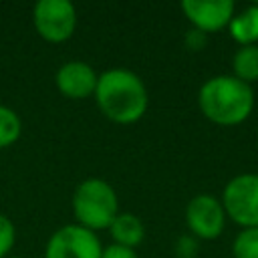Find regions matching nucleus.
I'll return each mask as SVG.
<instances>
[{
	"mask_svg": "<svg viewBox=\"0 0 258 258\" xmlns=\"http://www.w3.org/2000/svg\"><path fill=\"white\" fill-rule=\"evenodd\" d=\"M22 133V121L18 113L6 105H0V149L10 147Z\"/></svg>",
	"mask_w": 258,
	"mask_h": 258,
	"instance_id": "ddd939ff",
	"label": "nucleus"
},
{
	"mask_svg": "<svg viewBox=\"0 0 258 258\" xmlns=\"http://www.w3.org/2000/svg\"><path fill=\"white\" fill-rule=\"evenodd\" d=\"M185 44H187L191 50H200V48H204V44H206V34L200 32V30H196V28H191V30L187 32V36H185Z\"/></svg>",
	"mask_w": 258,
	"mask_h": 258,
	"instance_id": "f3484780",
	"label": "nucleus"
},
{
	"mask_svg": "<svg viewBox=\"0 0 258 258\" xmlns=\"http://www.w3.org/2000/svg\"><path fill=\"white\" fill-rule=\"evenodd\" d=\"M228 32L240 46L258 44V4H250L236 12L228 24Z\"/></svg>",
	"mask_w": 258,
	"mask_h": 258,
	"instance_id": "9b49d317",
	"label": "nucleus"
},
{
	"mask_svg": "<svg viewBox=\"0 0 258 258\" xmlns=\"http://www.w3.org/2000/svg\"><path fill=\"white\" fill-rule=\"evenodd\" d=\"M234 258H258V228H242L232 242Z\"/></svg>",
	"mask_w": 258,
	"mask_h": 258,
	"instance_id": "4468645a",
	"label": "nucleus"
},
{
	"mask_svg": "<svg viewBox=\"0 0 258 258\" xmlns=\"http://www.w3.org/2000/svg\"><path fill=\"white\" fill-rule=\"evenodd\" d=\"M93 97L101 113L119 125L137 123L149 105L145 83L127 69H109L101 73Z\"/></svg>",
	"mask_w": 258,
	"mask_h": 258,
	"instance_id": "f257e3e1",
	"label": "nucleus"
},
{
	"mask_svg": "<svg viewBox=\"0 0 258 258\" xmlns=\"http://www.w3.org/2000/svg\"><path fill=\"white\" fill-rule=\"evenodd\" d=\"M6 258H20V256H6Z\"/></svg>",
	"mask_w": 258,
	"mask_h": 258,
	"instance_id": "6ab92c4d",
	"label": "nucleus"
},
{
	"mask_svg": "<svg viewBox=\"0 0 258 258\" xmlns=\"http://www.w3.org/2000/svg\"><path fill=\"white\" fill-rule=\"evenodd\" d=\"M32 22L40 38L58 44L75 34L77 8L69 0H38L32 8Z\"/></svg>",
	"mask_w": 258,
	"mask_h": 258,
	"instance_id": "39448f33",
	"label": "nucleus"
},
{
	"mask_svg": "<svg viewBox=\"0 0 258 258\" xmlns=\"http://www.w3.org/2000/svg\"><path fill=\"white\" fill-rule=\"evenodd\" d=\"M232 75L242 83L258 81V44L240 46L232 56Z\"/></svg>",
	"mask_w": 258,
	"mask_h": 258,
	"instance_id": "f8f14e48",
	"label": "nucleus"
},
{
	"mask_svg": "<svg viewBox=\"0 0 258 258\" xmlns=\"http://www.w3.org/2000/svg\"><path fill=\"white\" fill-rule=\"evenodd\" d=\"M181 10L191 26L204 34L228 28L236 6L232 0H183Z\"/></svg>",
	"mask_w": 258,
	"mask_h": 258,
	"instance_id": "6e6552de",
	"label": "nucleus"
},
{
	"mask_svg": "<svg viewBox=\"0 0 258 258\" xmlns=\"http://www.w3.org/2000/svg\"><path fill=\"white\" fill-rule=\"evenodd\" d=\"M226 218L240 228H258V173L246 171L234 175L220 198Z\"/></svg>",
	"mask_w": 258,
	"mask_h": 258,
	"instance_id": "20e7f679",
	"label": "nucleus"
},
{
	"mask_svg": "<svg viewBox=\"0 0 258 258\" xmlns=\"http://www.w3.org/2000/svg\"><path fill=\"white\" fill-rule=\"evenodd\" d=\"M101 258H137V252L133 248H127V246H119V244H109L103 248V254Z\"/></svg>",
	"mask_w": 258,
	"mask_h": 258,
	"instance_id": "dca6fc26",
	"label": "nucleus"
},
{
	"mask_svg": "<svg viewBox=\"0 0 258 258\" xmlns=\"http://www.w3.org/2000/svg\"><path fill=\"white\" fill-rule=\"evenodd\" d=\"M14 242H16V228L8 216L0 214V258L10 256Z\"/></svg>",
	"mask_w": 258,
	"mask_h": 258,
	"instance_id": "2eb2a0df",
	"label": "nucleus"
},
{
	"mask_svg": "<svg viewBox=\"0 0 258 258\" xmlns=\"http://www.w3.org/2000/svg\"><path fill=\"white\" fill-rule=\"evenodd\" d=\"M185 226L196 240H216L226 226L222 202L212 194H198L185 206Z\"/></svg>",
	"mask_w": 258,
	"mask_h": 258,
	"instance_id": "0eeeda50",
	"label": "nucleus"
},
{
	"mask_svg": "<svg viewBox=\"0 0 258 258\" xmlns=\"http://www.w3.org/2000/svg\"><path fill=\"white\" fill-rule=\"evenodd\" d=\"M73 214L77 224L91 232L109 230L119 214V200L113 185L101 177L83 179L73 191Z\"/></svg>",
	"mask_w": 258,
	"mask_h": 258,
	"instance_id": "7ed1b4c3",
	"label": "nucleus"
},
{
	"mask_svg": "<svg viewBox=\"0 0 258 258\" xmlns=\"http://www.w3.org/2000/svg\"><path fill=\"white\" fill-rule=\"evenodd\" d=\"M196 252V238L194 236H183L179 240V258H191Z\"/></svg>",
	"mask_w": 258,
	"mask_h": 258,
	"instance_id": "a211bd4d",
	"label": "nucleus"
},
{
	"mask_svg": "<svg viewBox=\"0 0 258 258\" xmlns=\"http://www.w3.org/2000/svg\"><path fill=\"white\" fill-rule=\"evenodd\" d=\"M198 107L216 125H240L254 111V89L234 75H216L200 87Z\"/></svg>",
	"mask_w": 258,
	"mask_h": 258,
	"instance_id": "f03ea898",
	"label": "nucleus"
},
{
	"mask_svg": "<svg viewBox=\"0 0 258 258\" xmlns=\"http://www.w3.org/2000/svg\"><path fill=\"white\" fill-rule=\"evenodd\" d=\"M103 246L97 232L79 224L58 228L46 242L44 258H101Z\"/></svg>",
	"mask_w": 258,
	"mask_h": 258,
	"instance_id": "423d86ee",
	"label": "nucleus"
},
{
	"mask_svg": "<svg viewBox=\"0 0 258 258\" xmlns=\"http://www.w3.org/2000/svg\"><path fill=\"white\" fill-rule=\"evenodd\" d=\"M109 232H111V238L115 240V244L127 246V248H133V250L145 238V226H143L141 218L135 216V214H129V212L117 214L115 220L109 226Z\"/></svg>",
	"mask_w": 258,
	"mask_h": 258,
	"instance_id": "9d476101",
	"label": "nucleus"
},
{
	"mask_svg": "<svg viewBox=\"0 0 258 258\" xmlns=\"http://www.w3.org/2000/svg\"><path fill=\"white\" fill-rule=\"evenodd\" d=\"M97 79H99V75L85 60H69V62L60 64L56 75H54V83H56L58 93L67 99H73V101L93 97L95 87H97Z\"/></svg>",
	"mask_w": 258,
	"mask_h": 258,
	"instance_id": "1a4fd4ad",
	"label": "nucleus"
}]
</instances>
